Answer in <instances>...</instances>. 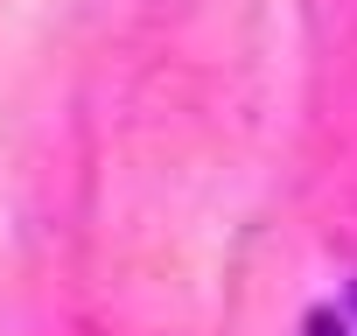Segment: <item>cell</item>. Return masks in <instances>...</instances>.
<instances>
[{
	"label": "cell",
	"mask_w": 357,
	"mask_h": 336,
	"mask_svg": "<svg viewBox=\"0 0 357 336\" xmlns=\"http://www.w3.org/2000/svg\"><path fill=\"white\" fill-rule=\"evenodd\" d=\"M350 301H357V287H350Z\"/></svg>",
	"instance_id": "2"
},
{
	"label": "cell",
	"mask_w": 357,
	"mask_h": 336,
	"mask_svg": "<svg viewBox=\"0 0 357 336\" xmlns=\"http://www.w3.org/2000/svg\"><path fill=\"white\" fill-rule=\"evenodd\" d=\"M301 336H350V329H343V322H336V315H329V308H315V315H308V322H301Z\"/></svg>",
	"instance_id": "1"
}]
</instances>
